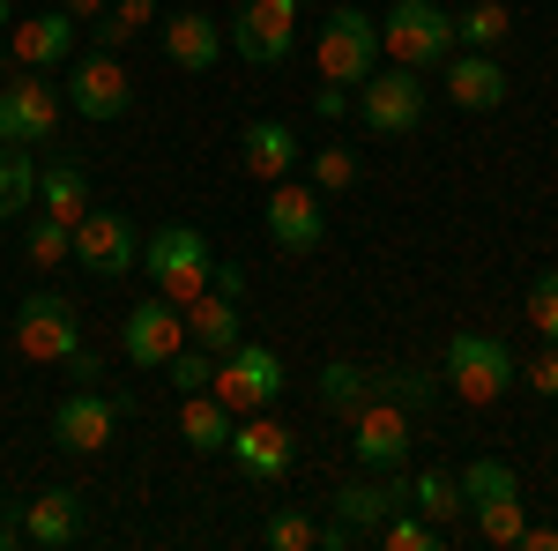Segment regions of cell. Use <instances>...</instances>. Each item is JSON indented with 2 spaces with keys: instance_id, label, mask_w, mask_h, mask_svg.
Returning a JSON list of instances; mask_svg holds the SVG:
<instances>
[{
  "instance_id": "cell-1",
  "label": "cell",
  "mask_w": 558,
  "mask_h": 551,
  "mask_svg": "<svg viewBox=\"0 0 558 551\" xmlns=\"http://www.w3.org/2000/svg\"><path fill=\"white\" fill-rule=\"evenodd\" d=\"M209 239H202V224H157L149 239H142V276H149V291L172 298V306H194V298L209 291Z\"/></svg>"
},
{
  "instance_id": "cell-2",
  "label": "cell",
  "mask_w": 558,
  "mask_h": 551,
  "mask_svg": "<svg viewBox=\"0 0 558 551\" xmlns=\"http://www.w3.org/2000/svg\"><path fill=\"white\" fill-rule=\"evenodd\" d=\"M447 52H454V15L439 0H395L380 15V60L417 68V75H439Z\"/></svg>"
},
{
  "instance_id": "cell-3",
  "label": "cell",
  "mask_w": 558,
  "mask_h": 551,
  "mask_svg": "<svg viewBox=\"0 0 558 551\" xmlns=\"http://www.w3.org/2000/svg\"><path fill=\"white\" fill-rule=\"evenodd\" d=\"M454 484H462V514L476 522V537H484V544H521L529 507H521V477H514V469L492 463V455H476Z\"/></svg>"
},
{
  "instance_id": "cell-4",
  "label": "cell",
  "mask_w": 558,
  "mask_h": 551,
  "mask_svg": "<svg viewBox=\"0 0 558 551\" xmlns=\"http://www.w3.org/2000/svg\"><path fill=\"white\" fill-rule=\"evenodd\" d=\"M439 381L454 387L462 403H499L507 387L521 381V366H514V350L499 336H484V328H462V336H447V366H439Z\"/></svg>"
},
{
  "instance_id": "cell-5",
  "label": "cell",
  "mask_w": 558,
  "mask_h": 551,
  "mask_svg": "<svg viewBox=\"0 0 558 551\" xmlns=\"http://www.w3.org/2000/svg\"><path fill=\"white\" fill-rule=\"evenodd\" d=\"M313 68H320V83L357 89L380 68V15H365V8H328V23H320V38H313Z\"/></svg>"
},
{
  "instance_id": "cell-6",
  "label": "cell",
  "mask_w": 558,
  "mask_h": 551,
  "mask_svg": "<svg viewBox=\"0 0 558 551\" xmlns=\"http://www.w3.org/2000/svg\"><path fill=\"white\" fill-rule=\"evenodd\" d=\"M283 358L268 350V343H239V350H223L216 358V373H209V395L231 410V418H246V410H268L276 395H283Z\"/></svg>"
},
{
  "instance_id": "cell-7",
  "label": "cell",
  "mask_w": 558,
  "mask_h": 551,
  "mask_svg": "<svg viewBox=\"0 0 558 551\" xmlns=\"http://www.w3.org/2000/svg\"><path fill=\"white\" fill-rule=\"evenodd\" d=\"M15 350H23L31 366H68V358L83 350V313L60 291H31L15 306Z\"/></svg>"
},
{
  "instance_id": "cell-8",
  "label": "cell",
  "mask_w": 558,
  "mask_h": 551,
  "mask_svg": "<svg viewBox=\"0 0 558 551\" xmlns=\"http://www.w3.org/2000/svg\"><path fill=\"white\" fill-rule=\"evenodd\" d=\"M425 75L417 68H373L365 83H357V120L373 134H417L425 128Z\"/></svg>"
},
{
  "instance_id": "cell-9",
  "label": "cell",
  "mask_w": 558,
  "mask_h": 551,
  "mask_svg": "<svg viewBox=\"0 0 558 551\" xmlns=\"http://www.w3.org/2000/svg\"><path fill=\"white\" fill-rule=\"evenodd\" d=\"M75 268H89L97 284H120L128 268H142V231H134L120 209H97L75 224Z\"/></svg>"
},
{
  "instance_id": "cell-10",
  "label": "cell",
  "mask_w": 558,
  "mask_h": 551,
  "mask_svg": "<svg viewBox=\"0 0 558 551\" xmlns=\"http://www.w3.org/2000/svg\"><path fill=\"white\" fill-rule=\"evenodd\" d=\"M260 224H268V239H276L283 254H313V247L328 239V194H320V187L276 179L268 202H260Z\"/></svg>"
},
{
  "instance_id": "cell-11",
  "label": "cell",
  "mask_w": 558,
  "mask_h": 551,
  "mask_svg": "<svg viewBox=\"0 0 558 551\" xmlns=\"http://www.w3.org/2000/svg\"><path fill=\"white\" fill-rule=\"evenodd\" d=\"M68 105H75L83 120H97V128L128 120L134 83H128V68H120V52H83V60H68Z\"/></svg>"
},
{
  "instance_id": "cell-12",
  "label": "cell",
  "mask_w": 558,
  "mask_h": 551,
  "mask_svg": "<svg viewBox=\"0 0 558 551\" xmlns=\"http://www.w3.org/2000/svg\"><path fill=\"white\" fill-rule=\"evenodd\" d=\"M134 403L128 395H105V387H75V395H60V410H52V440L68 447V455H97L112 432H120V418H128Z\"/></svg>"
},
{
  "instance_id": "cell-13",
  "label": "cell",
  "mask_w": 558,
  "mask_h": 551,
  "mask_svg": "<svg viewBox=\"0 0 558 551\" xmlns=\"http://www.w3.org/2000/svg\"><path fill=\"white\" fill-rule=\"evenodd\" d=\"M179 343H186V313H179L172 298H142L128 321H120V350H128V366H142V373H165L179 358Z\"/></svg>"
},
{
  "instance_id": "cell-14",
  "label": "cell",
  "mask_w": 558,
  "mask_h": 551,
  "mask_svg": "<svg viewBox=\"0 0 558 551\" xmlns=\"http://www.w3.org/2000/svg\"><path fill=\"white\" fill-rule=\"evenodd\" d=\"M223 455H239V469H246L254 484H283L291 463H299V432H291L283 418H268V410H246Z\"/></svg>"
},
{
  "instance_id": "cell-15",
  "label": "cell",
  "mask_w": 558,
  "mask_h": 551,
  "mask_svg": "<svg viewBox=\"0 0 558 551\" xmlns=\"http://www.w3.org/2000/svg\"><path fill=\"white\" fill-rule=\"evenodd\" d=\"M75 15L68 8H45V15H23V23H8V60L23 68V75H60L68 60H75Z\"/></svg>"
},
{
  "instance_id": "cell-16",
  "label": "cell",
  "mask_w": 558,
  "mask_h": 551,
  "mask_svg": "<svg viewBox=\"0 0 558 551\" xmlns=\"http://www.w3.org/2000/svg\"><path fill=\"white\" fill-rule=\"evenodd\" d=\"M231 38H239V60H254V68H283L291 45H299V0H239Z\"/></svg>"
},
{
  "instance_id": "cell-17",
  "label": "cell",
  "mask_w": 558,
  "mask_h": 551,
  "mask_svg": "<svg viewBox=\"0 0 558 551\" xmlns=\"http://www.w3.org/2000/svg\"><path fill=\"white\" fill-rule=\"evenodd\" d=\"M52 128H60V97H52V83L15 68V83H0V142L38 149V142H52Z\"/></svg>"
},
{
  "instance_id": "cell-18",
  "label": "cell",
  "mask_w": 558,
  "mask_h": 551,
  "mask_svg": "<svg viewBox=\"0 0 558 551\" xmlns=\"http://www.w3.org/2000/svg\"><path fill=\"white\" fill-rule=\"evenodd\" d=\"M410 507V477L402 469H373V477H350L343 492H336V522H343L350 537H380L387 514Z\"/></svg>"
},
{
  "instance_id": "cell-19",
  "label": "cell",
  "mask_w": 558,
  "mask_h": 551,
  "mask_svg": "<svg viewBox=\"0 0 558 551\" xmlns=\"http://www.w3.org/2000/svg\"><path fill=\"white\" fill-rule=\"evenodd\" d=\"M439 83H447V105H462V112H499L507 105V68L492 52H470V45H454L439 60Z\"/></svg>"
},
{
  "instance_id": "cell-20",
  "label": "cell",
  "mask_w": 558,
  "mask_h": 551,
  "mask_svg": "<svg viewBox=\"0 0 558 551\" xmlns=\"http://www.w3.org/2000/svg\"><path fill=\"white\" fill-rule=\"evenodd\" d=\"M350 447L365 469H402L410 463V410L402 403H365L350 418Z\"/></svg>"
},
{
  "instance_id": "cell-21",
  "label": "cell",
  "mask_w": 558,
  "mask_h": 551,
  "mask_svg": "<svg viewBox=\"0 0 558 551\" xmlns=\"http://www.w3.org/2000/svg\"><path fill=\"white\" fill-rule=\"evenodd\" d=\"M165 60H172V68H186V75H209L216 60H223V23H216V15H202V8L165 15Z\"/></svg>"
},
{
  "instance_id": "cell-22",
  "label": "cell",
  "mask_w": 558,
  "mask_h": 551,
  "mask_svg": "<svg viewBox=\"0 0 558 551\" xmlns=\"http://www.w3.org/2000/svg\"><path fill=\"white\" fill-rule=\"evenodd\" d=\"M239 171L260 179V187L291 179V171H299V134L283 128V120H254V128H239Z\"/></svg>"
},
{
  "instance_id": "cell-23",
  "label": "cell",
  "mask_w": 558,
  "mask_h": 551,
  "mask_svg": "<svg viewBox=\"0 0 558 551\" xmlns=\"http://www.w3.org/2000/svg\"><path fill=\"white\" fill-rule=\"evenodd\" d=\"M83 529V492H68V484H52L38 500H23V544L38 551H60L68 537Z\"/></svg>"
},
{
  "instance_id": "cell-24",
  "label": "cell",
  "mask_w": 558,
  "mask_h": 551,
  "mask_svg": "<svg viewBox=\"0 0 558 551\" xmlns=\"http://www.w3.org/2000/svg\"><path fill=\"white\" fill-rule=\"evenodd\" d=\"M231 432H239V418L216 403L209 387H202V395H179V440H186L194 455H223V447H231Z\"/></svg>"
},
{
  "instance_id": "cell-25",
  "label": "cell",
  "mask_w": 558,
  "mask_h": 551,
  "mask_svg": "<svg viewBox=\"0 0 558 551\" xmlns=\"http://www.w3.org/2000/svg\"><path fill=\"white\" fill-rule=\"evenodd\" d=\"M38 202H45V216H60V224H83L89 216V171L75 165V157L45 165L38 171Z\"/></svg>"
},
{
  "instance_id": "cell-26",
  "label": "cell",
  "mask_w": 558,
  "mask_h": 551,
  "mask_svg": "<svg viewBox=\"0 0 558 551\" xmlns=\"http://www.w3.org/2000/svg\"><path fill=\"white\" fill-rule=\"evenodd\" d=\"M313 387H320V403H328L336 418H357V410L373 403V373H365V366H350V358H328V366L313 373Z\"/></svg>"
},
{
  "instance_id": "cell-27",
  "label": "cell",
  "mask_w": 558,
  "mask_h": 551,
  "mask_svg": "<svg viewBox=\"0 0 558 551\" xmlns=\"http://www.w3.org/2000/svg\"><path fill=\"white\" fill-rule=\"evenodd\" d=\"M38 149H15V142H0V224H15V216L38 202V165H31Z\"/></svg>"
},
{
  "instance_id": "cell-28",
  "label": "cell",
  "mask_w": 558,
  "mask_h": 551,
  "mask_svg": "<svg viewBox=\"0 0 558 551\" xmlns=\"http://www.w3.org/2000/svg\"><path fill=\"white\" fill-rule=\"evenodd\" d=\"M439 373H425V366H387V373H373V403H402V410H432L439 403Z\"/></svg>"
},
{
  "instance_id": "cell-29",
  "label": "cell",
  "mask_w": 558,
  "mask_h": 551,
  "mask_svg": "<svg viewBox=\"0 0 558 551\" xmlns=\"http://www.w3.org/2000/svg\"><path fill=\"white\" fill-rule=\"evenodd\" d=\"M507 31H514L507 0H470V8L454 15V45H470V52H492V45H507Z\"/></svg>"
},
{
  "instance_id": "cell-30",
  "label": "cell",
  "mask_w": 558,
  "mask_h": 551,
  "mask_svg": "<svg viewBox=\"0 0 558 551\" xmlns=\"http://www.w3.org/2000/svg\"><path fill=\"white\" fill-rule=\"evenodd\" d=\"M157 8H165V0H112V8L89 23V31H97V52H120L128 38H142V31L157 23Z\"/></svg>"
},
{
  "instance_id": "cell-31",
  "label": "cell",
  "mask_w": 558,
  "mask_h": 551,
  "mask_svg": "<svg viewBox=\"0 0 558 551\" xmlns=\"http://www.w3.org/2000/svg\"><path fill=\"white\" fill-rule=\"evenodd\" d=\"M410 507L425 514V522H439V529H447V522L462 514V484H454L447 469H417V477H410Z\"/></svg>"
},
{
  "instance_id": "cell-32",
  "label": "cell",
  "mask_w": 558,
  "mask_h": 551,
  "mask_svg": "<svg viewBox=\"0 0 558 551\" xmlns=\"http://www.w3.org/2000/svg\"><path fill=\"white\" fill-rule=\"evenodd\" d=\"M23 261H31V268H60V261H75V224L38 216V224L23 231Z\"/></svg>"
},
{
  "instance_id": "cell-33",
  "label": "cell",
  "mask_w": 558,
  "mask_h": 551,
  "mask_svg": "<svg viewBox=\"0 0 558 551\" xmlns=\"http://www.w3.org/2000/svg\"><path fill=\"white\" fill-rule=\"evenodd\" d=\"M380 544L387 551H439V544H447V529L425 522L417 507H402V514H387V522H380Z\"/></svg>"
},
{
  "instance_id": "cell-34",
  "label": "cell",
  "mask_w": 558,
  "mask_h": 551,
  "mask_svg": "<svg viewBox=\"0 0 558 551\" xmlns=\"http://www.w3.org/2000/svg\"><path fill=\"white\" fill-rule=\"evenodd\" d=\"M529 328L558 343V268H536V284H529Z\"/></svg>"
},
{
  "instance_id": "cell-35",
  "label": "cell",
  "mask_w": 558,
  "mask_h": 551,
  "mask_svg": "<svg viewBox=\"0 0 558 551\" xmlns=\"http://www.w3.org/2000/svg\"><path fill=\"white\" fill-rule=\"evenodd\" d=\"M313 187H320V194H350V187H357V157H350L343 142H328V149L313 157Z\"/></svg>"
},
{
  "instance_id": "cell-36",
  "label": "cell",
  "mask_w": 558,
  "mask_h": 551,
  "mask_svg": "<svg viewBox=\"0 0 558 551\" xmlns=\"http://www.w3.org/2000/svg\"><path fill=\"white\" fill-rule=\"evenodd\" d=\"M165 373H172L179 395H202V387H209V373H216V350H202V343H179V358L165 366Z\"/></svg>"
},
{
  "instance_id": "cell-37",
  "label": "cell",
  "mask_w": 558,
  "mask_h": 551,
  "mask_svg": "<svg viewBox=\"0 0 558 551\" xmlns=\"http://www.w3.org/2000/svg\"><path fill=\"white\" fill-rule=\"evenodd\" d=\"M313 537H320V522H305L299 507L268 514V544H276V551H313Z\"/></svg>"
},
{
  "instance_id": "cell-38",
  "label": "cell",
  "mask_w": 558,
  "mask_h": 551,
  "mask_svg": "<svg viewBox=\"0 0 558 551\" xmlns=\"http://www.w3.org/2000/svg\"><path fill=\"white\" fill-rule=\"evenodd\" d=\"M529 387H536L544 403H558V343L544 350V358H536V366H529Z\"/></svg>"
},
{
  "instance_id": "cell-39",
  "label": "cell",
  "mask_w": 558,
  "mask_h": 551,
  "mask_svg": "<svg viewBox=\"0 0 558 551\" xmlns=\"http://www.w3.org/2000/svg\"><path fill=\"white\" fill-rule=\"evenodd\" d=\"M313 105H320V120H343V112H350V89L343 83H320V97H313Z\"/></svg>"
},
{
  "instance_id": "cell-40",
  "label": "cell",
  "mask_w": 558,
  "mask_h": 551,
  "mask_svg": "<svg viewBox=\"0 0 558 551\" xmlns=\"http://www.w3.org/2000/svg\"><path fill=\"white\" fill-rule=\"evenodd\" d=\"M521 551H558V529L551 522H521Z\"/></svg>"
},
{
  "instance_id": "cell-41",
  "label": "cell",
  "mask_w": 558,
  "mask_h": 551,
  "mask_svg": "<svg viewBox=\"0 0 558 551\" xmlns=\"http://www.w3.org/2000/svg\"><path fill=\"white\" fill-rule=\"evenodd\" d=\"M15 544H23V514L0 507V551H15Z\"/></svg>"
},
{
  "instance_id": "cell-42",
  "label": "cell",
  "mask_w": 558,
  "mask_h": 551,
  "mask_svg": "<svg viewBox=\"0 0 558 551\" xmlns=\"http://www.w3.org/2000/svg\"><path fill=\"white\" fill-rule=\"evenodd\" d=\"M60 8H68V15H75V23H97V15H105V8H112V0H60Z\"/></svg>"
},
{
  "instance_id": "cell-43",
  "label": "cell",
  "mask_w": 558,
  "mask_h": 551,
  "mask_svg": "<svg viewBox=\"0 0 558 551\" xmlns=\"http://www.w3.org/2000/svg\"><path fill=\"white\" fill-rule=\"evenodd\" d=\"M68 381H97V350H75L68 358Z\"/></svg>"
},
{
  "instance_id": "cell-44",
  "label": "cell",
  "mask_w": 558,
  "mask_h": 551,
  "mask_svg": "<svg viewBox=\"0 0 558 551\" xmlns=\"http://www.w3.org/2000/svg\"><path fill=\"white\" fill-rule=\"evenodd\" d=\"M8 23H15V8H8V0H0V31H8Z\"/></svg>"
},
{
  "instance_id": "cell-45",
  "label": "cell",
  "mask_w": 558,
  "mask_h": 551,
  "mask_svg": "<svg viewBox=\"0 0 558 551\" xmlns=\"http://www.w3.org/2000/svg\"><path fill=\"white\" fill-rule=\"evenodd\" d=\"M299 8H305V0H299Z\"/></svg>"
}]
</instances>
